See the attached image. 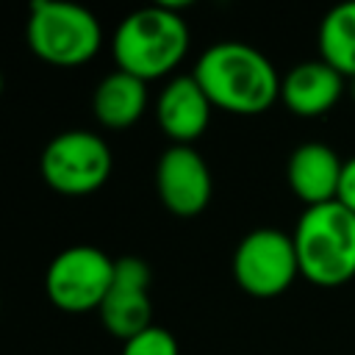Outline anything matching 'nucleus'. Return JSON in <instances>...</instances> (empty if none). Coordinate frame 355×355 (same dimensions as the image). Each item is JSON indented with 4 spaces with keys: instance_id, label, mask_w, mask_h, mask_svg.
Returning a JSON list of instances; mask_svg holds the SVG:
<instances>
[{
    "instance_id": "4",
    "label": "nucleus",
    "mask_w": 355,
    "mask_h": 355,
    "mask_svg": "<svg viewBox=\"0 0 355 355\" xmlns=\"http://www.w3.org/2000/svg\"><path fill=\"white\" fill-rule=\"evenodd\" d=\"M25 33L31 50L55 67H78L89 61L103 42L97 17L83 6L61 0H36Z\"/></svg>"
},
{
    "instance_id": "6",
    "label": "nucleus",
    "mask_w": 355,
    "mask_h": 355,
    "mask_svg": "<svg viewBox=\"0 0 355 355\" xmlns=\"http://www.w3.org/2000/svg\"><path fill=\"white\" fill-rule=\"evenodd\" d=\"M114 272L116 261H111L103 250L75 244L50 261L44 272V291L50 302L67 313L97 311L114 283Z\"/></svg>"
},
{
    "instance_id": "15",
    "label": "nucleus",
    "mask_w": 355,
    "mask_h": 355,
    "mask_svg": "<svg viewBox=\"0 0 355 355\" xmlns=\"http://www.w3.org/2000/svg\"><path fill=\"white\" fill-rule=\"evenodd\" d=\"M122 355H178V341L166 327L150 324L147 330L122 341Z\"/></svg>"
},
{
    "instance_id": "2",
    "label": "nucleus",
    "mask_w": 355,
    "mask_h": 355,
    "mask_svg": "<svg viewBox=\"0 0 355 355\" xmlns=\"http://www.w3.org/2000/svg\"><path fill=\"white\" fill-rule=\"evenodd\" d=\"M116 69L144 83L172 72L189 50V28L169 6H147L128 14L114 33Z\"/></svg>"
},
{
    "instance_id": "13",
    "label": "nucleus",
    "mask_w": 355,
    "mask_h": 355,
    "mask_svg": "<svg viewBox=\"0 0 355 355\" xmlns=\"http://www.w3.org/2000/svg\"><path fill=\"white\" fill-rule=\"evenodd\" d=\"M94 116L105 128H128L147 108V86L141 78L114 69L94 89Z\"/></svg>"
},
{
    "instance_id": "16",
    "label": "nucleus",
    "mask_w": 355,
    "mask_h": 355,
    "mask_svg": "<svg viewBox=\"0 0 355 355\" xmlns=\"http://www.w3.org/2000/svg\"><path fill=\"white\" fill-rule=\"evenodd\" d=\"M336 202H341L347 211H352V214H355V155H352L349 161H344Z\"/></svg>"
},
{
    "instance_id": "14",
    "label": "nucleus",
    "mask_w": 355,
    "mask_h": 355,
    "mask_svg": "<svg viewBox=\"0 0 355 355\" xmlns=\"http://www.w3.org/2000/svg\"><path fill=\"white\" fill-rule=\"evenodd\" d=\"M319 53L338 75L355 78V3L327 11L319 25Z\"/></svg>"
},
{
    "instance_id": "9",
    "label": "nucleus",
    "mask_w": 355,
    "mask_h": 355,
    "mask_svg": "<svg viewBox=\"0 0 355 355\" xmlns=\"http://www.w3.org/2000/svg\"><path fill=\"white\" fill-rule=\"evenodd\" d=\"M161 202L178 216L200 214L211 200V172L202 155L189 144H172L155 166Z\"/></svg>"
},
{
    "instance_id": "3",
    "label": "nucleus",
    "mask_w": 355,
    "mask_h": 355,
    "mask_svg": "<svg viewBox=\"0 0 355 355\" xmlns=\"http://www.w3.org/2000/svg\"><path fill=\"white\" fill-rule=\"evenodd\" d=\"M291 239L305 280L333 288L355 277V214L341 202L305 208Z\"/></svg>"
},
{
    "instance_id": "8",
    "label": "nucleus",
    "mask_w": 355,
    "mask_h": 355,
    "mask_svg": "<svg viewBox=\"0 0 355 355\" xmlns=\"http://www.w3.org/2000/svg\"><path fill=\"white\" fill-rule=\"evenodd\" d=\"M147 288H150V266L133 255L116 258L114 283H111L103 305L97 308L100 322L111 336L128 341L153 324L150 322L153 302H150Z\"/></svg>"
},
{
    "instance_id": "12",
    "label": "nucleus",
    "mask_w": 355,
    "mask_h": 355,
    "mask_svg": "<svg viewBox=\"0 0 355 355\" xmlns=\"http://www.w3.org/2000/svg\"><path fill=\"white\" fill-rule=\"evenodd\" d=\"M344 92V75H338L330 64L302 61L288 69L280 80V100L297 116H322L327 114Z\"/></svg>"
},
{
    "instance_id": "11",
    "label": "nucleus",
    "mask_w": 355,
    "mask_h": 355,
    "mask_svg": "<svg viewBox=\"0 0 355 355\" xmlns=\"http://www.w3.org/2000/svg\"><path fill=\"white\" fill-rule=\"evenodd\" d=\"M341 169H344V161L336 155V150H330L327 144H319V141H308L291 153L286 178H288L291 191L308 208H313V205L336 202Z\"/></svg>"
},
{
    "instance_id": "10",
    "label": "nucleus",
    "mask_w": 355,
    "mask_h": 355,
    "mask_svg": "<svg viewBox=\"0 0 355 355\" xmlns=\"http://www.w3.org/2000/svg\"><path fill=\"white\" fill-rule=\"evenodd\" d=\"M211 100L202 92V86L194 80V75L172 78L155 103V116L161 130L175 144H189L200 139L211 119Z\"/></svg>"
},
{
    "instance_id": "5",
    "label": "nucleus",
    "mask_w": 355,
    "mask_h": 355,
    "mask_svg": "<svg viewBox=\"0 0 355 355\" xmlns=\"http://www.w3.org/2000/svg\"><path fill=\"white\" fill-rule=\"evenodd\" d=\"M114 166L111 147L89 130H64L53 136L39 158L42 178L61 194H92L97 191Z\"/></svg>"
},
{
    "instance_id": "7",
    "label": "nucleus",
    "mask_w": 355,
    "mask_h": 355,
    "mask_svg": "<svg viewBox=\"0 0 355 355\" xmlns=\"http://www.w3.org/2000/svg\"><path fill=\"white\" fill-rule=\"evenodd\" d=\"M300 275L294 239L275 230L258 227L247 233L233 252V277L250 297H277Z\"/></svg>"
},
{
    "instance_id": "1",
    "label": "nucleus",
    "mask_w": 355,
    "mask_h": 355,
    "mask_svg": "<svg viewBox=\"0 0 355 355\" xmlns=\"http://www.w3.org/2000/svg\"><path fill=\"white\" fill-rule=\"evenodd\" d=\"M191 75L208 94L211 105L230 114H263L280 97V78L272 61L244 42L211 44Z\"/></svg>"
},
{
    "instance_id": "17",
    "label": "nucleus",
    "mask_w": 355,
    "mask_h": 355,
    "mask_svg": "<svg viewBox=\"0 0 355 355\" xmlns=\"http://www.w3.org/2000/svg\"><path fill=\"white\" fill-rule=\"evenodd\" d=\"M0 94H3V72H0Z\"/></svg>"
}]
</instances>
